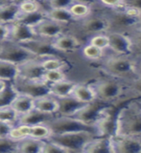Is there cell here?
Here are the masks:
<instances>
[{"instance_id":"obj_39","label":"cell","mask_w":141,"mask_h":153,"mask_svg":"<svg viewBox=\"0 0 141 153\" xmlns=\"http://www.w3.org/2000/svg\"><path fill=\"white\" fill-rule=\"evenodd\" d=\"M42 79L46 81L47 83L53 84L66 79V76L64 70H48L44 72Z\"/></svg>"},{"instance_id":"obj_31","label":"cell","mask_w":141,"mask_h":153,"mask_svg":"<svg viewBox=\"0 0 141 153\" xmlns=\"http://www.w3.org/2000/svg\"><path fill=\"white\" fill-rule=\"evenodd\" d=\"M68 10L76 21H81L92 13V6L78 2L73 3L68 8Z\"/></svg>"},{"instance_id":"obj_55","label":"cell","mask_w":141,"mask_h":153,"mask_svg":"<svg viewBox=\"0 0 141 153\" xmlns=\"http://www.w3.org/2000/svg\"><path fill=\"white\" fill-rule=\"evenodd\" d=\"M137 28H141V13H140V16H139V21H138V26Z\"/></svg>"},{"instance_id":"obj_4","label":"cell","mask_w":141,"mask_h":153,"mask_svg":"<svg viewBox=\"0 0 141 153\" xmlns=\"http://www.w3.org/2000/svg\"><path fill=\"white\" fill-rule=\"evenodd\" d=\"M139 11L133 8L124 7L119 10H110L106 13L110 23V32H120L128 33L137 28L139 21Z\"/></svg>"},{"instance_id":"obj_36","label":"cell","mask_w":141,"mask_h":153,"mask_svg":"<svg viewBox=\"0 0 141 153\" xmlns=\"http://www.w3.org/2000/svg\"><path fill=\"white\" fill-rule=\"evenodd\" d=\"M41 65L43 67V69L45 71L48 70H64L66 67L65 62L61 59H58L56 56H48V57H43L40 59Z\"/></svg>"},{"instance_id":"obj_33","label":"cell","mask_w":141,"mask_h":153,"mask_svg":"<svg viewBox=\"0 0 141 153\" xmlns=\"http://www.w3.org/2000/svg\"><path fill=\"white\" fill-rule=\"evenodd\" d=\"M31 126H27V124H16L14 126L11 131L9 133V138L12 139L14 142H19L22 139L30 136L31 133Z\"/></svg>"},{"instance_id":"obj_30","label":"cell","mask_w":141,"mask_h":153,"mask_svg":"<svg viewBox=\"0 0 141 153\" xmlns=\"http://www.w3.org/2000/svg\"><path fill=\"white\" fill-rule=\"evenodd\" d=\"M18 94L19 92L14 87L13 81H7L5 88L0 92V107L11 106Z\"/></svg>"},{"instance_id":"obj_12","label":"cell","mask_w":141,"mask_h":153,"mask_svg":"<svg viewBox=\"0 0 141 153\" xmlns=\"http://www.w3.org/2000/svg\"><path fill=\"white\" fill-rule=\"evenodd\" d=\"M108 36L110 37V49L115 55L133 56V41L128 33L109 32Z\"/></svg>"},{"instance_id":"obj_24","label":"cell","mask_w":141,"mask_h":153,"mask_svg":"<svg viewBox=\"0 0 141 153\" xmlns=\"http://www.w3.org/2000/svg\"><path fill=\"white\" fill-rule=\"evenodd\" d=\"M43 141L34 137L28 136L17 142L16 152L24 153H41Z\"/></svg>"},{"instance_id":"obj_3","label":"cell","mask_w":141,"mask_h":153,"mask_svg":"<svg viewBox=\"0 0 141 153\" xmlns=\"http://www.w3.org/2000/svg\"><path fill=\"white\" fill-rule=\"evenodd\" d=\"M90 85L95 91L97 99L106 103L120 106L119 100L127 95V82L113 76H109V78L98 79Z\"/></svg>"},{"instance_id":"obj_8","label":"cell","mask_w":141,"mask_h":153,"mask_svg":"<svg viewBox=\"0 0 141 153\" xmlns=\"http://www.w3.org/2000/svg\"><path fill=\"white\" fill-rule=\"evenodd\" d=\"M13 83L19 93L28 95L34 99L51 94L50 84L43 79H26L16 76Z\"/></svg>"},{"instance_id":"obj_44","label":"cell","mask_w":141,"mask_h":153,"mask_svg":"<svg viewBox=\"0 0 141 153\" xmlns=\"http://www.w3.org/2000/svg\"><path fill=\"white\" fill-rule=\"evenodd\" d=\"M74 3V0H46L47 8L68 9Z\"/></svg>"},{"instance_id":"obj_57","label":"cell","mask_w":141,"mask_h":153,"mask_svg":"<svg viewBox=\"0 0 141 153\" xmlns=\"http://www.w3.org/2000/svg\"><path fill=\"white\" fill-rule=\"evenodd\" d=\"M1 44H2V42H0V48H1Z\"/></svg>"},{"instance_id":"obj_13","label":"cell","mask_w":141,"mask_h":153,"mask_svg":"<svg viewBox=\"0 0 141 153\" xmlns=\"http://www.w3.org/2000/svg\"><path fill=\"white\" fill-rule=\"evenodd\" d=\"M33 30L37 36L48 38V39H54V38L64 33V25L52 20L48 17H45L40 23H38L36 26H34Z\"/></svg>"},{"instance_id":"obj_21","label":"cell","mask_w":141,"mask_h":153,"mask_svg":"<svg viewBox=\"0 0 141 153\" xmlns=\"http://www.w3.org/2000/svg\"><path fill=\"white\" fill-rule=\"evenodd\" d=\"M35 108L44 113L57 115L58 109H59V103H58L57 98L50 94L35 99Z\"/></svg>"},{"instance_id":"obj_29","label":"cell","mask_w":141,"mask_h":153,"mask_svg":"<svg viewBox=\"0 0 141 153\" xmlns=\"http://www.w3.org/2000/svg\"><path fill=\"white\" fill-rule=\"evenodd\" d=\"M46 16V10L41 12H37V13H18L16 20L18 22H21L25 25H28L30 27L36 26L38 23H40L42 19H44Z\"/></svg>"},{"instance_id":"obj_50","label":"cell","mask_w":141,"mask_h":153,"mask_svg":"<svg viewBox=\"0 0 141 153\" xmlns=\"http://www.w3.org/2000/svg\"><path fill=\"white\" fill-rule=\"evenodd\" d=\"M6 84H7V81L0 79V92H1V91L5 88V86H6Z\"/></svg>"},{"instance_id":"obj_47","label":"cell","mask_w":141,"mask_h":153,"mask_svg":"<svg viewBox=\"0 0 141 153\" xmlns=\"http://www.w3.org/2000/svg\"><path fill=\"white\" fill-rule=\"evenodd\" d=\"M124 7L133 8L141 12V0H124Z\"/></svg>"},{"instance_id":"obj_38","label":"cell","mask_w":141,"mask_h":153,"mask_svg":"<svg viewBox=\"0 0 141 153\" xmlns=\"http://www.w3.org/2000/svg\"><path fill=\"white\" fill-rule=\"evenodd\" d=\"M133 41V56L135 59L141 57V28H135L128 33Z\"/></svg>"},{"instance_id":"obj_51","label":"cell","mask_w":141,"mask_h":153,"mask_svg":"<svg viewBox=\"0 0 141 153\" xmlns=\"http://www.w3.org/2000/svg\"><path fill=\"white\" fill-rule=\"evenodd\" d=\"M137 59V70H138V73L141 74V57H138Z\"/></svg>"},{"instance_id":"obj_15","label":"cell","mask_w":141,"mask_h":153,"mask_svg":"<svg viewBox=\"0 0 141 153\" xmlns=\"http://www.w3.org/2000/svg\"><path fill=\"white\" fill-rule=\"evenodd\" d=\"M41 59L35 57L18 64V76L26 79H42L45 70L43 69L40 62Z\"/></svg>"},{"instance_id":"obj_26","label":"cell","mask_w":141,"mask_h":153,"mask_svg":"<svg viewBox=\"0 0 141 153\" xmlns=\"http://www.w3.org/2000/svg\"><path fill=\"white\" fill-rule=\"evenodd\" d=\"M77 82L68 79H64L59 81V82L50 84V93L52 96L56 98H64L67 96L72 95L73 89H74Z\"/></svg>"},{"instance_id":"obj_1","label":"cell","mask_w":141,"mask_h":153,"mask_svg":"<svg viewBox=\"0 0 141 153\" xmlns=\"http://www.w3.org/2000/svg\"><path fill=\"white\" fill-rule=\"evenodd\" d=\"M113 135L141 138V108L134 100H127L119 106Z\"/></svg>"},{"instance_id":"obj_9","label":"cell","mask_w":141,"mask_h":153,"mask_svg":"<svg viewBox=\"0 0 141 153\" xmlns=\"http://www.w3.org/2000/svg\"><path fill=\"white\" fill-rule=\"evenodd\" d=\"M28 51H30L33 55L37 57L43 59V57L48 56H55L58 52L53 45V39H48V38H43L37 36L35 38L27 41L20 43Z\"/></svg>"},{"instance_id":"obj_52","label":"cell","mask_w":141,"mask_h":153,"mask_svg":"<svg viewBox=\"0 0 141 153\" xmlns=\"http://www.w3.org/2000/svg\"><path fill=\"white\" fill-rule=\"evenodd\" d=\"M22 1H26V0H11V2H14V3H16V4L20 3V2H22ZM40 1H41V2H43V3H45V4H46V0H40Z\"/></svg>"},{"instance_id":"obj_49","label":"cell","mask_w":141,"mask_h":153,"mask_svg":"<svg viewBox=\"0 0 141 153\" xmlns=\"http://www.w3.org/2000/svg\"><path fill=\"white\" fill-rule=\"evenodd\" d=\"M74 2L78 3H82V4H86V5H90V6H93L96 3L99 2V0H74Z\"/></svg>"},{"instance_id":"obj_16","label":"cell","mask_w":141,"mask_h":153,"mask_svg":"<svg viewBox=\"0 0 141 153\" xmlns=\"http://www.w3.org/2000/svg\"><path fill=\"white\" fill-rule=\"evenodd\" d=\"M9 26V36L8 39L17 43H22L24 41L33 39L37 37L33 28L25 25L21 22L14 20L8 24Z\"/></svg>"},{"instance_id":"obj_43","label":"cell","mask_w":141,"mask_h":153,"mask_svg":"<svg viewBox=\"0 0 141 153\" xmlns=\"http://www.w3.org/2000/svg\"><path fill=\"white\" fill-rule=\"evenodd\" d=\"M17 143L9 137H0V153L16 152Z\"/></svg>"},{"instance_id":"obj_27","label":"cell","mask_w":141,"mask_h":153,"mask_svg":"<svg viewBox=\"0 0 141 153\" xmlns=\"http://www.w3.org/2000/svg\"><path fill=\"white\" fill-rule=\"evenodd\" d=\"M18 13V5L14 2H9L0 6V23L9 24L14 21Z\"/></svg>"},{"instance_id":"obj_20","label":"cell","mask_w":141,"mask_h":153,"mask_svg":"<svg viewBox=\"0 0 141 153\" xmlns=\"http://www.w3.org/2000/svg\"><path fill=\"white\" fill-rule=\"evenodd\" d=\"M53 45L58 52H73L79 49L81 42L79 39L72 35L62 33L53 39Z\"/></svg>"},{"instance_id":"obj_28","label":"cell","mask_w":141,"mask_h":153,"mask_svg":"<svg viewBox=\"0 0 141 153\" xmlns=\"http://www.w3.org/2000/svg\"><path fill=\"white\" fill-rule=\"evenodd\" d=\"M18 76V67L16 64L0 59V79L5 81H14Z\"/></svg>"},{"instance_id":"obj_19","label":"cell","mask_w":141,"mask_h":153,"mask_svg":"<svg viewBox=\"0 0 141 153\" xmlns=\"http://www.w3.org/2000/svg\"><path fill=\"white\" fill-rule=\"evenodd\" d=\"M82 152L113 153L111 136H97L87 143Z\"/></svg>"},{"instance_id":"obj_6","label":"cell","mask_w":141,"mask_h":153,"mask_svg":"<svg viewBox=\"0 0 141 153\" xmlns=\"http://www.w3.org/2000/svg\"><path fill=\"white\" fill-rule=\"evenodd\" d=\"M96 133L90 131H78L62 134H52L50 140L60 143L68 152H82L86 146L92 139L97 137Z\"/></svg>"},{"instance_id":"obj_14","label":"cell","mask_w":141,"mask_h":153,"mask_svg":"<svg viewBox=\"0 0 141 153\" xmlns=\"http://www.w3.org/2000/svg\"><path fill=\"white\" fill-rule=\"evenodd\" d=\"M113 153H141V138L111 135Z\"/></svg>"},{"instance_id":"obj_54","label":"cell","mask_w":141,"mask_h":153,"mask_svg":"<svg viewBox=\"0 0 141 153\" xmlns=\"http://www.w3.org/2000/svg\"><path fill=\"white\" fill-rule=\"evenodd\" d=\"M134 100L135 102L137 103V105H138V106H139V107L141 108V100Z\"/></svg>"},{"instance_id":"obj_22","label":"cell","mask_w":141,"mask_h":153,"mask_svg":"<svg viewBox=\"0 0 141 153\" xmlns=\"http://www.w3.org/2000/svg\"><path fill=\"white\" fill-rule=\"evenodd\" d=\"M72 96H74L79 100L86 103H89L93 100H97L96 93L93 87L89 84L86 83H79L77 82L74 89H73Z\"/></svg>"},{"instance_id":"obj_35","label":"cell","mask_w":141,"mask_h":153,"mask_svg":"<svg viewBox=\"0 0 141 153\" xmlns=\"http://www.w3.org/2000/svg\"><path fill=\"white\" fill-rule=\"evenodd\" d=\"M82 56L89 60H100L105 56V50L91 43H87L82 48Z\"/></svg>"},{"instance_id":"obj_46","label":"cell","mask_w":141,"mask_h":153,"mask_svg":"<svg viewBox=\"0 0 141 153\" xmlns=\"http://www.w3.org/2000/svg\"><path fill=\"white\" fill-rule=\"evenodd\" d=\"M14 126H16V124L0 120V137H8Z\"/></svg>"},{"instance_id":"obj_45","label":"cell","mask_w":141,"mask_h":153,"mask_svg":"<svg viewBox=\"0 0 141 153\" xmlns=\"http://www.w3.org/2000/svg\"><path fill=\"white\" fill-rule=\"evenodd\" d=\"M99 3L110 10H119L124 8V0H99Z\"/></svg>"},{"instance_id":"obj_2","label":"cell","mask_w":141,"mask_h":153,"mask_svg":"<svg viewBox=\"0 0 141 153\" xmlns=\"http://www.w3.org/2000/svg\"><path fill=\"white\" fill-rule=\"evenodd\" d=\"M103 70L108 76L119 79L127 83L139 75L137 59L133 56L114 54L104 61Z\"/></svg>"},{"instance_id":"obj_23","label":"cell","mask_w":141,"mask_h":153,"mask_svg":"<svg viewBox=\"0 0 141 153\" xmlns=\"http://www.w3.org/2000/svg\"><path fill=\"white\" fill-rule=\"evenodd\" d=\"M11 106L18 116H20V115L29 112L35 107V99L28 95L19 93L11 104Z\"/></svg>"},{"instance_id":"obj_32","label":"cell","mask_w":141,"mask_h":153,"mask_svg":"<svg viewBox=\"0 0 141 153\" xmlns=\"http://www.w3.org/2000/svg\"><path fill=\"white\" fill-rule=\"evenodd\" d=\"M45 4V3H44ZM18 9L19 13H37L45 11L47 9L45 5H43V2L40 0H26V1H22L18 3Z\"/></svg>"},{"instance_id":"obj_34","label":"cell","mask_w":141,"mask_h":153,"mask_svg":"<svg viewBox=\"0 0 141 153\" xmlns=\"http://www.w3.org/2000/svg\"><path fill=\"white\" fill-rule=\"evenodd\" d=\"M52 134H53L52 130L46 123L36 124V126H32L31 127L30 136L38 139V140H42V141L49 140Z\"/></svg>"},{"instance_id":"obj_11","label":"cell","mask_w":141,"mask_h":153,"mask_svg":"<svg viewBox=\"0 0 141 153\" xmlns=\"http://www.w3.org/2000/svg\"><path fill=\"white\" fill-rule=\"evenodd\" d=\"M110 104V103L104 102L97 99L89 103H86V106L82 109H81L74 117L86 123L91 124V126H95L96 123L100 119V117L102 116V114L104 113L106 108Z\"/></svg>"},{"instance_id":"obj_18","label":"cell","mask_w":141,"mask_h":153,"mask_svg":"<svg viewBox=\"0 0 141 153\" xmlns=\"http://www.w3.org/2000/svg\"><path fill=\"white\" fill-rule=\"evenodd\" d=\"M56 115L44 113L34 107L29 112L18 116L16 124H27V126H36V124L46 123Z\"/></svg>"},{"instance_id":"obj_41","label":"cell","mask_w":141,"mask_h":153,"mask_svg":"<svg viewBox=\"0 0 141 153\" xmlns=\"http://www.w3.org/2000/svg\"><path fill=\"white\" fill-rule=\"evenodd\" d=\"M66 148L62 146L60 143H58L52 140H45L43 141L42 150L41 153H67Z\"/></svg>"},{"instance_id":"obj_5","label":"cell","mask_w":141,"mask_h":153,"mask_svg":"<svg viewBox=\"0 0 141 153\" xmlns=\"http://www.w3.org/2000/svg\"><path fill=\"white\" fill-rule=\"evenodd\" d=\"M46 124L50 127L53 134H62L78 131H90L94 132L98 136H100L95 126H91V124H88L79 119L71 116L56 115L49 122H47Z\"/></svg>"},{"instance_id":"obj_17","label":"cell","mask_w":141,"mask_h":153,"mask_svg":"<svg viewBox=\"0 0 141 153\" xmlns=\"http://www.w3.org/2000/svg\"><path fill=\"white\" fill-rule=\"evenodd\" d=\"M58 103H59V109H58L57 115L60 116H71L74 117L75 115L84 108L86 103L79 100L74 96H67L64 98H57Z\"/></svg>"},{"instance_id":"obj_10","label":"cell","mask_w":141,"mask_h":153,"mask_svg":"<svg viewBox=\"0 0 141 153\" xmlns=\"http://www.w3.org/2000/svg\"><path fill=\"white\" fill-rule=\"evenodd\" d=\"M80 22L82 30L85 33H91L92 36L97 33H108L110 31V23L106 13L98 14L92 13L89 16Z\"/></svg>"},{"instance_id":"obj_37","label":"cell","mask_w":141,"mask_h":153,"mask_svg":"<svg viewBox=\"0 0 141 153\" xmlns=\"http://www.w3.org/2000/svg\"><path fill=\"white\" fill-rule=\"evenodd\" d=\"M127 96L130 100L141 98V74L127 83Z\"/></svg>"},{"instance_id":"obj_42","label":"cell","mask_w":141,"mask_h":153,"mask_svg":"<svg viewBox=\"0 0 141 153\" xmlns=\"http://www.w3.org/2000/svg\"><path fill=\"white\" fill-rule=\"evenodd\" d=\"M18 119V115L13 109L12 106H3L0 107V120L5 122L12 123L16 124Z\"/></svg>"},{"instance_id":"obj_53","label":"cell","mask_w":141,"mask_h":153,"mask_svg":"<svg viewBox=\"0 0 141 153\" xmlns=\"http://www.w3.org/2000/svg\"><path fill=\"white\" fill-rule=\"evenodd\" d=\"M9 2H11V0H0V6H2V5H5Z\"/></svg>"},{"instance_id":"obj_7","label":"cell","mask_w":141,"mask_h":153,"mask_svg":"<svg viewBox=\"0 0 141 153\" xmlns=\"http://www.w3.org/2000/svg\"><path fill=\"white\" fill-rule=\"evenodd\" d=\"M37 57L30 51H28L20 43L12 40H5L0 48V59L13 62L14 64H20L22 62ZM40 59V57H38Z\"/></svg>"},{"instance_id":"obj_40","label":"cell","mask_w":141,"mask_h":153,"mask_svg":"<svg viewBox=\"0 0 141 153\" xmlns=\"http://www.w3.org/2000/svg\"><path fill=\"white\" fill-rule=\"evenodd\" d=\"M88 43H91L97 47L101 48L103 50L110 49V37L108 33H97L93 35L88 41Z\"/></svg>"},{"instance_id":"obj_25","label":"cell","mask_w":141,"mask_h":153,"mask_svg":"<svg viewBox=\"0 0 141 153\" xmlns=\"http://www.w3.org/2000/svg\"><path fill=\"white\" fill-rule=\"evenodd\" d=\"M46 16L52 19V20L64 24V25L76 21L71 13L69 12V10L64 8H47Z\"/></svg>"},{"instance_id":"obj_48","label":"cell","mask_w":141,"mask_h":153,"mask_svg":"<svg viewBox=\"0 0 141 153\" xmlns=\"http://www.w3.org/2000/svg\"><path fill=\"white\" fill-rule=\"evenodd\" d=\"M9 36V26L8 24L0 23V42L8 39Z\"/></svg>"},{"instance_id":"obj_56","label":"cell","mask_w":141,"mask_h":153,"mask_svg":"<svg viewBox=\"0 0 141 153\" xmlns=\"http://www.w3.org/2000/svg\"><path fill=\"white\" fill-rule=\"evenodd\" d=\"M134 100H141V98H137V99H134Z\"/></svg>"}]
</instances>
